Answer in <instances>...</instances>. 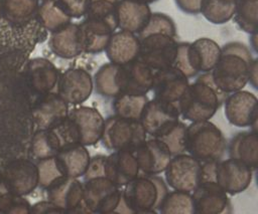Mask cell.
<instances>
[{"label": "cell", "instance_id": "1", "mask_svg": "<svg viewBox=\"0 0 258 214\" xmlns=\"http://www.w3.org/2000/svg\"><path fill=\"white\" fill-rule=\"evenodd\" d=\"M228 93L214 82L212 72H202L177 101L181 117L189 122L210 120L224 103Z\"/></svg>", "mask_w": 258, "mask_h": 214}, {"label": "cell", "instance_id": "2", "mask_svg": "<svg viewBox=\"0 0 258 214\" xmlns=\"http://www.w3.org/2000/svg\"><path fill=\"white\" fill-rule=\"evenodd\" d=\"M252 60L251 50L244 43H226L221 47L220 57L211 71L214 82L226 93L242 89L248 83Z\"/></svg>", "mask_w": 258, "mask_h": 214}, {"label": "cell", "instance_id": "3", "mask_svg": "<svg viewBox=\"0 0 258 214\" xmlns=\"http://www.w3.org/2000/svg\"><path fill=\"white\" fill-rule=\"evenodd\" d=\"M123 187L114 213H155L168 192L167 184L157 175H138Z\"/></svg>", "mask_w": 258, "mask_h": 214}, {"label": "cell", "instance_id": "4", "mask_svg": "<svg viewBox=\"0 0 258 214\" xmlns=\"http://www.w3.org/2000/svg\"><path fill=\"white\" fill-rule=\"evenodd\" d=\"M105 119L97 109L87 105H75L69 110L64 122L57 127L64 144L76 143L93 146L102 137Z\"/></svg>", "mask_w": 258, "mask_h": 214}, {"label": "cell", "instance_id": "5", "mask_svg": "<svg viewBox=\"0 0 258 214\" xmlns=\"http://www.w3.org/2000/svg\"><path fill=\"white\" fill-rule=\"evenodd\" d=\"M227 142L222 131L212 122H191L186 126L185 152L201 163L221 160Z\"/></svg>", "mask_w": 258, "mask_h": 214}, {"label": "cell", "instance_id": "6", "mask_svg": "<svg viewBox=\"0 0 258 214\" xmlns=\"http://www.w3.org/2000/svg\"><path fill=\"white\" fill-rule=\"evenodd\" d=\"M253 170L235 159L201 163L200 183L213 182L227 194L244 192L251 184Z\"/></svg>", "mask_w": 258, "mask_h": 214}, {"label": "cell", "instance_id": "7", "mask_svg": "<svg viewBox=\"0 0 258 214\" xmlns=\"http://www.w3.org/2000/svg\"><path fill=\"white\" fill-rule=\"evenodd\" d=\"M146 137L147 134L140 121L113 115L105 120L100 141L106 149L111 151L134 152Z\"/></svg>", "mask_w": 258, "mask_h": 214}, {"label": "cell", "instance_id": "8", "mask_svg": "<svg viewBox=\"0 0 258 214\" xmlns=\"http://www.w3.org/2000/svg\"><path fill=\"white\" fill-rule=\"evenodd\" d=\"M83 198L91 213H114L121 200L120 187L107 177H96L83 182Z\"/></svg>", "mask_w": 258, "mask_h": 214}, {"label": "cell", "instance_id": "9", "mask_svg": "<svg viewBox=\"0 0 258 214\" xmlns=\"http://www.w3.org/2000/svg\"><path fill=\"white\" fill-rule=\"evenodd\" d=\"M139 40L140 46L137 59L154 71L172 66L177 46L176 37L153 33Z\"/></svg>", "mask_w": 258, "mask_h": 214}, {"label": "cell", "instance_id": "10", "mask_svg": "<svg viewBox=\"0 0 258 214\" xmlns=\"http://www.w3.org/2000/svg\"><path fill=\"white\" fill-rule=\"evenodd\" d=\"M201 162L188 154L171 157L164 170L166 184L173 190L192 192L200 184Z\"/></svg>", "mask_w": 258, "mask_h": 214}, {"label": "cell", "instance_id": "11", "mask_svg": "<svg viewBox=\"0 0 258 214\" xmlns=\"http://www.w3.org/2000/svg\"><path fill=\"white\" fill-rule=\"evenodd\" d=\"M257 103L256 95L248 90L230 92L224 100L226 119L235 127H252L257 132Z\"/></svg>", "mask_w": 258, "mask_h": 214}, {"label": "cell", "instance_id": "12", "mask_svg": "<svg viewBox=\"0 0 258 214\" xmlns=\"http://www.w3.org/2000/svg\"><path fill=\"white\" fill-rule=\"evenodd\" d=\"M56 88V92L67 103L78 105L91 96L94 89L93 77L84 68H68L60 72Z\"/></svg>", "mask_w": 258, "mask_h": 214}, {"label": "cell", "instance_id": "13", "mask_svg": "<svg viewBox=\"0 0 258 214\" xmlns=\"http://www.w3.org/2000/svg\"><path fill=\"white\" fill-rule=\"evenodd\" d=\"M2 183L13 194L25 196L31 193L38 186L36 164L28 159L11 161L2 173Z\"/></svg>", "mask_w": 258, "mask_h": 214}, {"label": "cell", "instance_id": "14", "mask_svg": "<svg viewBox=\"0 0 258 214\" xmlns=\"http://www.w3.org/2000/svg\"><path fill=\"white\" fill-rule=\"evenodd\" d=\"M47 200L66 213H91L84 202L83 182L78 178L63 177L47 189Z\"/></svg>", "mask_w": 258, "mask_h": 214}, {"label": "cell", "instance_id": "15", "mask_svg": "<svg viewBox=\"0 0 258 214\" xmlns=\"http://www.w3.org/2000/svg\"><path fill=\"white\" fill-rule=\"evenodd\" d=\"M179 116L177 102L153 98L144 106L140 123L146 134L156 137L178 122Z\"/></svg>", "mask_w": 258, "mask_h": 214}, {"label": "cell", "instance_id": "16", "mask_svg": "<svg viewBox=\"0 0 258 214\" xmlns=\"http://www.w3.org/2000/svg\"><path fill=\"white\" fill-rule=\"evenodd\" d=\"M154 70L139 59L118 64L116 84L120 93L144 94L151 90Z\"/></svg>", "mask_w": 258, "mask_h": 214}, {"label": "cell", "instance_id": "17", "mask_svg": "<svg viewBox=\"0 0 258 214\" xmlns=\"http://www.w3.org/2000/svg\"><path fill=\"white\" fill-rule=\"evenodd\" d=\"M69 103L57 92L41 94L32 109V119L38 129H55L68 117Z\"/></svg>", "mask_w": 258, "mask_h": 214}, {"label": "cell", "instance_id": "18", "mask_svg": "<svg viewBox=\"0 0 258 214\" xmlns=\"http://www.w3.org/2000/svg\"><path fill=\"white\" fill-rule=\"evenodd\" d=\"M188 84V78L182 72L173 66H169L154 71L151 90L154 98L177 102Z\"/></svg>", "mask_w": 258, "mask_h": 214}, {"label": "cell", "instance_id": "19", "mask_svg": "<svg viewBox=\"0 0 258 214\" xmlns=\"http://www.w3.org/2000/svg\"><path fill=\"white\" fill-rule=\"evenodd\" d=\"M195 213L219 214L231 212L228 194L213 182L200 183L192 191Z\"/></svg>", "mask_w": 258, "mask_h": 214}, {"label": "cell", "instance_id": "20", "mask_svg": "<svg viewBox=\"0 0 258 214\" xmlns=\"http://www.w3.org/2000/svg\"><path fill=\"white\" fill-rule=\"evenodd\" d=\"M133 153L139 170L147 175L164 172L172 157L167 147L156 138L145 140Z\"/></svg>", "mask_w": 258, "mask_h": 214}, {"label": "cell", "instance_id": "21", "mask_svg": "<svg viewBox=\"0 0 258 214\" xmlns=\"http://www.w3.org/2000/svg\"><path fill=\"white\" fill-rule=\"evenodd\" d=\"M139 167L133 152L113 151L106 156L104 176L118 187H123L139 175Z\"/></svg>", "mask_w": 258, "mask_h": 214}, {"label": "cell", "instance_id": "22", "mask_svg": "<svg viewBox=\"0 0 258 214\" xmlns=\"http://www.w3.org/2000/svg\"><path fill=\"white\" fill-rule=\"evenodd\" d=\"M25 74L30 88L41 95L52 91L60 72L50 60L44 57H35L27 61Z\"/></svg>", "mask_w": 258, "mask_h": 214}, {"label": "cell", "instance_id": "23", "mask_svg": "<svg viewBox=\"0 0 258 214\" xmlns=\"http://www.w3.org/2000/svg\"><path fill=\"white\" fill-rule=\"evenodd\" d=\"M83 53L98 54L105 50L107 43L116 29L105 21L85 17L79 23Z\"/></svg>", "mask_w": 258, "mask_h": 214}, {"label": "cell", "instance_id": "24", "mask_svg": "<svg viewBox=\"0 0 258 214\" xmlns=\"http://www.w3.org/2000/svg\"><path fill=\"white\" fill-rule=\"evenodd\" d=\"M50 33L48 47L56 56L64 59H72L83 53L80 27L78 23L70 22Z\"/></svg>", "mask_w": 258, "mask_h": 214}, {"label": "cell", "instance_id": "25", "mask_svg": "<svg viewBox=\"0 0 258 214\" xmlns=\"http://www.w3.org/2000/svg\"><path fill=\"white\" fill-rule=\"evenodd\" d=\"M151 10L140 0H118L116 6L117 28L138 34L145 26Z\"/></svg>", "mask_w": 258, "mask_h": 214}, {"label": "cell", "instance_id": "26", "mask_svg": "<svg viewBox=\"0 0 258 214\" xmlns=\"http://www.w3.org/2000/svg\"><path fill=\"white\" fill-rule=\"evenodd\" d=\"M139 46L140 40L137 34L119 30L112 33L104 51L110 62L125 64L138 58Z\"/></svg>", "mask_w": 258, "mask_h": 214}, {"label": "cell", "instance_id": "27", "mask_svg": "<svg viewBox=\"0 0 258 214\" xmlns=\"http://www.w3.org/2000/svg\"><path fill=\"white\" fill-rule=\"evenodd\" d=\"M66 177H82L90 161V154L86 146L76 143H66L55 155Z\"/></svg>", "mask_w": 258, "mask_h": 214}, {"label": "cell", "instance_id": "28", "mask_svg": "<svg viewBox=\"0 0 258 214\" xmlns=\"http://www.w3.org/2000/svg\"><path fill=\"white\" fill-rule=\"evenodd\" d=\"M228 153L230 158L242 162L255 171L258 166L257 132L250 130L237 133L229 143Z\"/></svg>", "mask_w": 258, "mask_h": 214}, {"label": "cell", "instance_id": "29", "mask_svg": "<svg viewBox=\"0 0 258 214\" xmlns=\"http://www.w3.org/2000/svg\"><path fill=\"white\" fill-rule=\"evenodd\" d=\"M191 63L198 73L212 71L221 53V46L213 39L201 37L189 42L188 47Z\"/></svg>", "mask_w": 258, "mask_h": 214}, {"label": "cell", "instance_id": "30", "mask_svg": "<svg viewBox=\"0 0 258 214\" xmlns=\"http://www.w3.org/2000/svg\"><path fill=\"white\" fill-rule=\"evenodd\" d=\"M39 0H2V18L13 27H20L35 19Z\"/></svg>", "mask_w": 258, "mask_h": 214}, {"label": "cell", "instance_id": "31", "mask_svg": "<svg viewBox=\"0 0 258 214\" xmlns=\"http://www.w3.org/2000/svg\"><path fill=\"white\" fill-rule=\"evenodd\" d=\"M64 144L57 129H38L32 136L31 156L38 160L55 156Z\"/></svg>", "mask_w": 258, "mask_h": 214}, {"label": "cell", "instance_id": "32", "mask_svg": "<svg viewBox=\"0 0 258 214\" xmlns=\"http://www.w3.org/2000/svg\"><path fill=\"white\" fill-rule=\"evenodd\" d=\"M35 19L48 32L72 22V18L61 9L56 0H42L38 5Z\"/></svg>", "mask_w": 258, "mask_h": 214}, {"label": "cell", "instance_id": "33", "mask_svg": "<svg viewBox=\"0 0 258 214\" xmlns=\"http://www.w3.org/2000/svg\"><path fill=\"white\" fill-rule=\"evenodd\" d=\"M148 100L146 93H120L113 97L114 115L124 119L140 121L143 109Z\"/></svg>", "mask_w": 258, "mask_h": 214}, {"label": "cell", "instance_id": "34", "mask_svg": "<svg viewBox=\"0 0 258 214\" xmlns=\"http://www.w3.org/2000/svg\"><path fill=\"white\" fill-rule=\"evenodd\" d=\"M237 0H203L201 14L211 23L221 25L233 18Z\"/></svg>", "mask_w": 258, "mask_h": 214}, {"label": "cell", "instance_id": "35", "mask_svg": "<svg viewBox=\"0 0 258 214\" xmlns=\"http://www.w3.org/2000/svg\"><path fill=\"white\" fill-rule=\"evenodd\" d=\"M234 22L242 31L251 34L257 31L258 0H237Z\"/></svg>", "mask_w": 258, "mask_h": 214}, {"label": "cell", "instance_id": "36", "mask_svg": "<svg viewBox=\"0 0 258 214\" xmlns=\"http://www.w3.org/2000/svg\"><path fill=\"white\" fill-rule=\"evenodd\" d=\"M117 67L118 64L108 62L98 68L93 77L94 89L98 94L112 98L120 94L116 84Z\"/></svg>", "mask_w": 258, "mask_h": 214}, {"label": "cell", "instance_id": "37", "mask_svg": "<svg viewBox=\"0 0 258 214\" xmlns=\"http://www.w3.org/2000/svg\"><path fill=\"white\" fill-rule=\"evenodd\" d=\"M157 211L162 214L195 213L191 193L179 190H174L171 192L168 191L160 203Z\"/></svg>", "mask_w": 258, "mask_h": 214}, {"label": "cell", "instance_id": "38", "mask_svg": "<svg viewBox=\"0 0 258 214\" xmlns=\"http://www.w3.org/2000/svg\"><path fill=\"white\" fill-rule=\"evenodd\" d=\"M153 33H162L176 37V27L172 18L165 13L151 12L145 26L141 29L137 36L139 39H141Z\"/></svg>", "mask_w": 258, "mask_h": 214}, {"label": "cell", "instance_id": "39", "mask_svg": "<svg viewBox=\"0 0 258 214\" xmlns=\"http://www.w3.org/2000/svg\"><path fill=\"white\" fill-rule=\"evenodd\" d=\"M185 135L186 126L178 121L154 138L160 140L167 147L171 156H174L185 153Z\"/></svg>", "mask_w": 258, "mask_h": 214}, {"label": "cell", "instance_id": "40", "mask_svg": "<svg viewBox=\"0 0 258 214\" xmlns=\"http://www.w3.org/2000/svg\"><path fill=\"white\" fill-rule=\"evenodd\" d=\"M117 2L118 0H90L87 13L84 17L105 21L117 29Z\"/></svg>", "mask_w": 258, "mask_h": 214}, {"label": "cell", "instance_id": "41", "mask_svg": "<svg viewBox=\"0 0 258 214\" xmlns=\"http://www.w3.org/2000/svg\"><path fill=\"white\" fill-rule=\"evenodd\" d=\"M38 172V186L47 189L57 180L66 177L55 156L38 160L36 163Z\"/></svg>", "mask_w": 258, "mask_h": 214}, {"label": "cell", "instance_id": "42", "mask_svg": "<svg viewBox=\"0 0 258 214\" xmlns=\"http://www.w3.org/2000/svg\"><path fill=\"white\" fill-rule=\"evenodd\" d=\"M30 203L20 195L6 192L0 194V213L27 214L30 213Z\"/></svg>", "mask_w": 258, "mask_h": 214}, {"label": "cell", "instance_id": "43", "mask_svg": "<svg viewBox=\"0 0 258 214\" xmlns=\"http://www.w3.org/2000/svg\"><path fill=\"white\" fill-rule=\"evenodd\" d=\"M188 46H189V42H177L176 53H175L172 66L177 68L187 78H191L198 74V71L192 66V63L189 57Z\"/></svg>", "mask_w": 258, "mask_h": 214}, {"label": "cell", "instance_id": "44", "mask_svg": "<svg viewBox=\"0 0 258 214\" xmlns=\"http://www.w3.org/2000/svg\"><path fill=\"white\" fill-rule=\"evenodd\" d=\"M56 2L72 19H78L86 15L90 0H56Z\"/></svg>", "mask_w": 258, "mask_h": 214}, {"label": "cell", "instance_id": "45", "mask_svg": "<svg viewBox=\"0 0 258 214\" xmlns=\"http://www.w3.org/2000/svg\"><path fill=\"white\" fill-rule=\"evenodd\" d=\"M106 156L105 155H95L94 157L90 158L89 164L87 166V169L83 175L84 181L89 180L96 177H102L104 176V162H105Z\"/></svg>", "mask_w": 258, "mask_h": 214}, {"label": "cell", "instance_id": "46", "mask_svg": "<svg viewBox=\"0 0 258 214\" xmlns=\"http://www.w3.org/2000/svg\"><path fill=\"white\" fill-rule=\"evenodd\" d=\"M30 213L47 214V213H66L61 208L56 206L49 200L39 201L30 206Z\"/></svg>", "mask_w": 258, "mask_h": 214}, {"label": "cell", "instance_id": "47", "mask_svg": "<svg viewBox=\"0 0 258 214\" xmlns=\"http://www.w3.org/2000/svg\"><path fill=\"white\" fill-rule=\"evenodd\" d=\"M203 0H174L176 7L186 14H200Z\"/></svg>", "mask_w": 258, "mask_h": 214}, {"label": "cell", "instance_id": "48", "mask_svg": "<svg viewBox=\"0 0 258 214\" xmlns=\"http://www.w3.org/2000/svg\"><path fill=\"white\" fill-rule=\"evenodd\" d=\"M257 71H258V59L257 57L253 58L250 70H249V76H248V82L253 86V88L257 89V81H258V76H257Z\"/></svg>", "mask_w": 258, "mask_h": 214}, {"label": "cell", "instance_id": "49", "mask_svg": "<svg viewBox=\"0 0 258 214\" xmlns=\"http://www.w3.org/2000/svg\"><path fill=\"white\" fill-rule=\"evenodd\" d=\"M249 42H250V47L252 48V50L255 53H257V51H258V48H257V31L250 34Z\"/></svg>", "mask_w": 258, "mask_h": 214}, {"label": "cell", "instance_id": "50", "mask_svg": "<svg viewBox=\"0 0 258 214\" xmlns=\"http://www.w3.org/2000/svg\"><path fill=\"white\" fill-rule=\"evenodd\" d=\"M140 1H142V2H145V3H147V4H150V3L156 2V1H158V0H140Z\"/></svg>", "mask_w": 258, "mask_h": 214}, {"label": "cell", "instance_id": "51", "mask_svg": "<svg viewBox=\"0 0 258 214\" xmlns=\"http://www.w3.org/2000/svg\"><path fill=\"white\" fill-rule=\"evenodd\" d=\"M2 19V0H0V21Z\"/></svg>", "mask_w": 258, "mask_h": 214}, {"label": "cell", "instance_id": "52", "mask_svg": "<svg viewBox=\"0 0 258 214\" xmlns=\"http://www.w3.org/2000/svg\"><path fill=\"white\" fill-rule=\"evenodd\" d=\"M1 184H2V172L0 171V186H1Z\"/></svg>", "mask_w": 258, "mask_h": 214}, {"label": "cell", "instance_id": "53", "mask_svg": "<svg viewBox=\"0 0 258 214\" xmlns=\"http://www.w3.org/2000/svg\"><path fill=\"white\" fill-rule=\"evenodd\" d=\"M39 1H42V0H39Z\"/></svg>", "mask_w": 258, "mask_h": 214}]
</instances>
